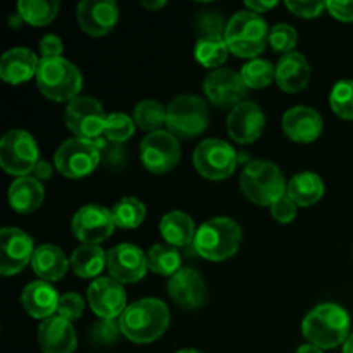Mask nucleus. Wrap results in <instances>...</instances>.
I'll return each instance as SVG.
<instances>
[{
  "instance_id": "nucleus-1",
  "label": "nucleus",
  "mask_w": 353,
  "mask_h": 353,
  "mask_svg": "<svg viewBox=\"0 0 353 353\" xmlns=\"http://www.w3.org/2000/svg\"><path fill=\"white\" fill-rule=\"evenodd\" d=\"M169 309L159 299H141L126 307L119 317L124 336L133 343H152L165 333L169 326Z\"/></svg>"
},
{
  "instance_id": "nucleus-2",
  "label": "nucleus",
  "mask_w": 353,
  "mask_h": 353,
  "mask_svg": "<svg viewBox=\"0 0 353 353\" xmlns=\"http://www.w3.org/2000/svg\"><path fill=\"white\" fill-rule=\"evenodd\" d=\"M350 331V317L347 310L336 303H323L307 314L302 323V333L307 341L327 350L345 343Z\"/></svg>"
},
{
  "instance_id": "nucleus-3",
  "label": "nucleus",
  "mask_w": 353,
  "mask_h": 353,
  "mask_svg": "<svg viewBox=\"0 0 353 353\" xmlns=\"http://www.w3.org/2000/svg\"><path fill=\"white\" fill-rule=\"evenodd\" d=\"M241 243V228L230 217H214L196 230L193 248L200 257L212 262L233 257Z\"/></svg>"
},
{
  "instance_id": "nucleus-4",
  "label": "nucleus",
  "mask_w": 353,
  "mask_h": 353,
  "mask_svg": "<svg viewBox=\"0 0 353 353\" xmlns=\"http://www.w3.org/2000/svg\"><path fill=\"white\" fill-rule=\"evenodd\" d=\"M37 86L48 100L71 102L83 88V76L72 62L65 59H40Z\"/></svg>"
},
{
  "instance_id": "nucleus-5",
  "label": "nucleus",
  "mask_w": 353,
  "mask_h": 353,
  "mask_svg": "<svg viewBox=\"0 0 353 353\" xmlns=\"http://www.w3.org/2000/svg\"><path fill=\"white\" fill-rule=\"evenodd\" d=\"M230 52L243 59H257L265 48V41H269L268 23L262 19L261 14L250 10H240L234 14L226 24L224 33Z\"/></svg>"
},
{
  "instance_id": "nucleus-6",
  "label": "nucleus",
  "mask_w": 353,
  "mask_h": 353,
  "mask_svg": "<svg viewBox=\"0 0 353 353\" xmlns=\"http://www.w3.org/2000/svg\"><path fill=\"white\" fill-rule=\"evenodd\" d=\"M241 192L250 202L271 207L286 195V181L281 169L271 161H252L240 176Z\"/></svg>"
},
{
  "instance_id": "nucleus-7",
  "label": "nucleus",
  "mask_w": 353,
  "mask_h": 353,
  "mask_svg": "<svg viewBox=\"0 0 353 353\" xmlns=\"http://www.w3.org/2000/svg\"><path fill=\"white\" fill-rule=\"evenodd\" d=\"M168 128L176 138H193L209 126V107L196 95H178L168 105Z\"/></svg>"
},
{
  "instance_id": "nucleus-8",
  "label": "nucleus",
  "mask_w": 353,
  "mask_h": 353,
  "mask_svg": "<svg viewBox=\"0 0 353 353\" xmlns=\"http://www.w3.org/2000/svg\"><path fill=\"white\" fill-rule=\"evenodd\" d=\"M40 162L38 145L28 131L10 130L0 140V165L6 172L24 178Z\"/></svg>"
},
{
  "instance_id": "nucleus-9",
  "label": "nucleus",
  "mask_w": 353,
  "mask_h": 353,
  "mask_svg": "<svg viewBox=\"0 0 353 353\" xmlns=\"http://www.w3.org/2000/svg\"><path fill=\"white\" fill-rule=\"evenodd\" d=\"M100 159H102V150L97 141L71 138L57 148L54 165L65 178L79 179L95 171Z\"/></svg>"
},
{
  "instance_id": "nucleus-10",
  "label": "nucleus",
  "mask_w": 353,
  "mask_h": 353,
  "mask_svg": "<svg viewBox=\"0 0 353 353\" xmlns=\"http://www.w3.org/2000/svg\"><path fill=\"white\" fill-rule=\"evenodd\" d=\"M193 165L203 178L221 181L230 178L238 165V155L228 141L209 138L196 145L193 152Z\"/></svg>"
},
{
  "instance_id": "nucleus-11",
  "label": "nucleus",
  "mask_w": 353,
  "mask_h": 353,
  "mask_svg": "<svg viewBox=\"0 0 353 353\" xmlns=\"http://www.w3.org/2000/svg\"><path fill=\"white\" fill-rule=\"evenodd\" d=\"M107 117L102 103L92 97H78L65 107V126L81 140L95 141L100 138L105 131Z\"/></svg>"
},
{
  "instance_id": "nucleus-12",
  "label": "nucleus",
  "mask_w": 353,
  "mask_h": 353,
  "mask_svg": "<svg viewBox=\"0 0 353 353\" xmlns=\"http://www.w3.org/2000/svg\"><path fill=\"white\" fill-rule=\"evenodd\" d=\"M141 162L154 174H162L176 168L181 159L179 140L171 131L159 130L148 133L140 145Z\"/></svg>"
},
{
  "instance_id": "nucleus-13",
  "label": "nucleus",
  "mask_w": 353,
  "mask_h": 353,
  "mask_svg": "<svg viewBox=\"0 0 353 353\" xmlns=\"http://www.w3.org/2000/svg\"><path fill=\"white\" fill-rule=\"evenodd\" d=\"M33 240L19 228H3L0 231V272L14 276L31 264L34 255Z\"/></svg>"
},
{
  "instance_id": "nucleus-14",
  "label": "nucleus",
  "mask_w": 353,
  "mask_h": 353,
  "mask_svg": "<svg viewBox=\"0 0 353 353\" xmlns=\"http://www.w3.org/2000/svg\"><path fill=\"white\" fill-rule=\"evenodd\" d=\"M71 228L83 245H99L114 233L116 223L109 209L90 203L74 214Z\"/></svg>"
},
{
  "instance_id": "nucleus-15",
  "label": "nucleus",
  "mask_w": 353,
  "mask_h": 353,
  "mask_svg": "<svg viewBox=\"0 0 353 353\" xmlns=\"http://www.w3.org/2000/svg\"><path fill=\"white\" fill-rule=\"evenodd\" d=\"M147 254L137 245L121 243L107 252V271L117 283H138L147 274Z\"/></svg>"
},
{
  "instance_id": "nucleus-16",
  "label": "nucleus",
  "mask_w": 353,
  "mask_h": 353,
  "mask_svg": "<svg viewBox=\"0 0 353 353\" xmlns=\"http://www.w3.org/2000/svg\"><path fill=\"white\" fill-rule=\"evenodd\" d=\"M248 86L245 85L241 72L228 68L214 69L203 79V92L207 99L221 107L240 105L247 95Z\"/></svg>"
},
{
  "instance_id": "nucleus-17",
  "label": "nucleus",
  "mask_w": 353,
  "mask_h": 353,
  "mask_svg": "<svg viewBox=\"0 0 353 353\" xmlns=\"http://www.w3.org/2000/svg\"><path fill=\"white\" fill-rule=\"evenodd\" d=\"M88 303L100 319L114 321L126 310V292L112 278H99L90 285Z\"/></svg>"
},
{
  "instance_id": "nucleus-18",
  "label": "nucleus",
  "mask_w": 353,
  "mask_h": 353,
  "mask_svg": "<svg viewBox=\"0 0 353 353\" xmlns=\"http://www.w3.org/2000/svg\"><path fill=\"white\" fill-rule=\"evenodd\" d=\"M79 28L90 37H103L116 26L119 7L114 0H85L76 10Z\"/></svg>"
},
{
  "instance_id": "nucleus-19",
  "label": "nucleus",
  "mask_w": 353,
  "mask_h": 353,
  "mask_svg": "<svg viewBox=\"0 0 353 353\" xmlns=\"http://www.w3.org/2000/svg\"><path fill=\"white\" fill-rule=\"evenodd\" d=\"M265 117L261 107L254 102H241L233 107L228 116V133L238 143H254L261 138Z\"/></svg>"
},
{
  "instance_id": "nucleus-20",
  "label": "nucleus",
  "mask_w": 353,
  "mask_h": 353,
  "mask_svg": "<svg viewBox=\"0 0 353 353\" xmlns=\"http://www.w3.org/2000/svg\"><path fill=\"white\" fill-rule=\"evenodd\" d=\"M168 292L169 296L186 310L200 309L207 300V286L202 276L199 271L190 268L181 269L169 278Z\"/></svg>"
},
{
  "instance_id": "nucleus-21",
  "label": "nucleus",
  "mask_w": 353,
  "mask_h": 353,
  "mask_svg": "<svg viewBox=\"0 0 353 353\" xmlns=\"http://www.w3.org/2000/svg\"><path fill=\"white\" fill-rule=\"evenodd\" d=\"M283 130L296 143H312L323 133V117L312 107H292L283 116Z\"/></svg>"
},
{
  "instance_id": "nucleus-22",
  "label": "nucleus",
  "mask_w": 353,
  "mask_h": 353,
  "mask_svg": "<svg viewBox=\"0 0 353 353\" xmlns=\"http://www.w3.org/2000/svg\"><path fill=\"white\" fill-rule=\"evenodd\" d=\"M38 343L43 353H74L78 347L76 331L69 321L52 316L38 327Z\"/></svg>"
},
{
  "instance_id": "nucleus-23",
  "label": "nucleus",
  "mask_w": 353,
  "mask_h": 353,
  "mask_svg": "<svg viewBox=\"0 0 353 353\" xmlns=\"http://www.w3.org/2000/svg\"><path fill=\"white\" fill-rule=\"evenodd\" d=\"M38 61L37 55L23 47L7 50L0 59V78L9 85H21L34 76L37 78Z\"/></svg>"
},
{
  "instance_id": "nucleus-24",
  "label": "nucleus",
  "mask_w": 353,
  "mask_h": 353,
  "mask_svg": "<svg viewBox=\"0 0 353 353\" xmlns=\"http://www.w3.org/2000/svg\"><path fill=\"white\" fill-rule=\"evenodd\" d=\"M310 65L305 55L300 52H290L279 59L276 65V83L283 92L296 93L309 85Z\"/></svg>"
},
{
  "instance_id": "nucleus-25",
  "label": "nucleus",
  "mask_w": 353,
  "mask_h": 353,
  "mask_svg": "<svg viewBox=\"0 0 353 353\" xmlns=\"http://www.w3.org/2000/svg\"><path fill=\"white\" fill-rule=\"evenodd\" d=\"M61 296L54 290V286L47 281H33L23 290L21 302L24 310L34 319H48L57 312Z\"/></svg>"
},
{
  "instance_id": "nucleus-26",
  "label": "nucleus",
  "mask_w": 353,
  "mask_h": 353,
  "mask_svg": "<svg viewBox=\"0 0 353 353\" xmlns=\"http://www.w3.org/2000/svg\"><path fill=\"white\" fill-rule=\"evenodd\" d=\"M71 262L64 255V252L55 245H40L34 250L33 261H31V268H33L34 274L40 278V281H59L65 276L68 268Z\"/></svg>"
},
{
  "instance_id": "nucleus-27",
  "label": "nucleus",
  "mask_w": 353,
  "mask_h": 353,
  "mask_svg": "<svg viewBox=\"0 0 353 353\" xmlns=\"http://www.w3.org/2000/svg\"><path fill=\"white\" fill-rule=\"evenodd\" d=\"M9 203L16 212L19 214H31L38 210L43 203L45 190L41 186V181L31 176L14 179L12 185L9 186Z\"/></svg>"
},
{
  "instance_id": "nucleus-28",
  "label": "nucleus",
  "mask_w": 353,
  "mask_h": 353,
  "mask_svg": "<svg viewBox=\"0 0 353 353\" xmlns=\"http://www.w3.org/2000/svg\"><path fill=\"white\" fill-rule=\"evenodd\" d=\"M159 230H161L165 243L176 248L188 247L190 243L195 241L196 236L195 223L188 214L181 212V210H172V212L165 214L161 219Z\"/></svg>"
},
{
  "instance_id": "nucleus-29",
  "label": "nucleus",
  "mask_w": 353,
  "mask_h": 353,
  "mask_svg": "<svg viewBox=\"0 0 353 353\" xmlns=\"http://www.w3.org/2000/svg\"><path fill=\"white\" fill-rule=\"evenodd\" d=\"M286 195L299 207H310L319 202L324 195V183L316 172H299L290 179Z\"/></svg>"
},
{
  "instance_id": "nucleus-30",
  "label": "nucleus",
  "mask_w": 353,
  "mask_h": 353,
  "mask_svg": "<svg viewBox=\"0 0 353 353\" xmlns=\"http://www.w3.org/2000/svg\"><path fill=\"white\" fill-rule=\"evenodd\" d=\"M71 268L78 278H97L107 268V254L99 245H81L71 255Z\"/></svg>"
},
{
  "instance_id": "nucleus-31",
  "label": "nucleus",
  "mask_w": 353,
  "mask_h": 353,
  "mask_svg": "<svg viewBox=\"0 0 353 353\" xmlns=\"http://www.w3.org/2000/svg\"><path fill=\"white\" fill-rule=\"evenodd\" d=\"M147 264L148 269L155 274L171 278L176 272L181 271V255L176 247L159 243L147 252Z\"/></svg>"
},
{
  "instance_id": "nucleus-32",
  "label": "nucleus",
  "mask_w": 353,
  "mask_h": 353,
  "mask_svg": "<svg viewBox=\"0 0 353 353\" xmlns=\"http://www.w3.org/2000/svg\"><path fill=\"white\" fill-rule=\"evenodd\" d=\"M230 47L224 37H200L195 47V57L202 65L209 69H219L228 59Z\"/></svg>"
},
{
  "instance_id": "nucleus-33",
  "label": "nucleus",
  "mask_w": 353,
  "mask_h": 353,
  "mask_svg": "<svg viewBox=\"0 0 353 353\" xmlns=\"http://www.w3.org/2000/svg\"><path fill=\"white\" fill-rule=\"evenodd\" d=\"M133 121L140 130L154 133L168 123V109L157 100H141L133 110Z\"/></svg>"
},
{
  "instance_id": "nucleus-34",
  "label": "nucleus",
  "mask_w": 353,
  "mask_h": 353,
  "mask_svg": "<svg viewBox=\"0 0 353 353\" xmlns=\"http://www.w3.org/2000/svg\"><path fill=\"white\" fill-rule=\"evenodd\" d=\"M17 12L24 19V23L31 26H45L52 23L59 12V2L52 0H21L17 3Z\"/></svg>"
},
{
  "instance_id": "nucleus-35",
  "label": "nucleus",
  "mask_w": 353,
  "mask_h": 353,
  "mask_svg": "<svg viewBox=\"0 0 353 353\" xmlns=\"http://www.w3.org/2000/svg\"><path fill=\"white\" fill-rule=\"evenodd\" d=\"M114 217V223L117 228H123V230H134V228L140 226L145 219V209L143 202H140L138 199L133 196H126V199L119 200L116 205L110 209Z\"/></svg>"
},
{
  "instance_id": "nucleus-36",
  "label": "nucleus",
  "mask_w": 353,
  "mask_h": 353,
  "mask_svg": "<svg viewBox=\"0 0 353 353\" xmlns=\"http://www.w3.org/2000/svg\"><path fill=\"white\" fill-rule=\"evenodd\" d=\"M241 78L248 88H265L276 79V68L265 59H252L241 68Z\"/></svg>"
},
{
  "instance_id": "nucleus-37",
  "label": "nucleus",
  "mask_w": 353,
  "mask_h": 353,
  "mask_svg": "<svg viewBox=\"0 0 353 353\" xmlns=\"http://www.w3.org/2000/svg\"><path fill=\"white\" fill-rule=\"evenodd\" d=\"M330 103L336 116L353 121V79H341L334 85Z\"/></svg>"
},
{
  "instance_id": "nucleus-38",
  "label": "nucleus",
  "mask_w": 353,
  "mask_h": 353,
  "mask_svg": "<svg viewBox=\"0 0 353 353\" xmlns=\"http://www.w3.org/2000/svg\"><path fill=\"white\" fill-rule=\"evenodd\" d=\"M134 128H137V124H134L133 117L126 116V114L114 112V114H109V117H107V124H105V131H103V134H105V138L110 141V143L119 145V143H124V141H128L131 137H133Z\"/></svg>"
},
{
  "instance_id": "nucleus-39",
  "label": "nucleus",
  "mask_w": 353,
  "mask_h": 353,
  "mask_svg": "<svg viewBox=\"0 0 353 353\" xmlns=\"http://www.w3.org/2000/svg\"><path fill=\"white\" fill-rule=\"evenodd\" d=\"M296 41H299V34H296L295 28L286 23L276 24L269 31V45H271L272 50L279 52V54L293 52V48L296 47Z\"/></svg>"
},
{
  "instance_id": "nucleus-40",
  "label": "nucleus",
  "mask_w": 353,
  "mask_h": 353,
  "mask_svg": "<svg viewBox=\"0 0 353 353\" xmlns=\"http://www.w3.org/2000/svg\"><path fill=\"white\" fill-rule=\"evenodd\" d=\"M121 333H123V331H121L119 323H116V319L114 321L100 319L99 323L92 326L90 336H92V341L95 345H100V347H109V345L116 343Z\"/></svg>"
},
{
  "instance_id": "nucleus-41",
  "label": "nucleus",
  "mask_w": 353,
  "mask_h": 353,
  "mask_svg": "<svg viewBox=\"0 0 353 353\" xmlns=\"http://www.w3.org/2000/svg\"><path fill=\"white\" fill-rule=\"evenodd\" d=\"M83 310H85V303L78 293H64L59 300L57 316L69 321V323L79 319L83 316Z\"/></svg>"
},
{
  "instance_id": "nucleus-42",
  "label": "nucleus",
  "mask_w": 353,
  "mask_h": 353,
  "mask_svg": "<svg viewBox=\"0 0 353 353\" xmlns=\"http://www.w3.org/2000/svg\"><path fill=\"white\" fill-rule=\"evenodd\" d=\"M199 31L202 37H224L226 24L221 14L205 12L199 17Z\"/></svg>"
},
{
  "instance_id": "nucleus-43",
  "label": "nucleus",
  "mask_w": 353,
  "mask_h": 353,
  "mask_svg": "<svg viewBox=\"0 0 353 353\" xmlns=\"http://www.w3.org/2000/svg\"><path fill=\"white\" fill-rule=\"evenodd\" d=\"M285 6L290 12L299 17H307V19L317 17L326 9V2H310V0H286Z\"/></svg>"
},
{
  "instance_id": "nucleus-44",
  "label": "nucleus",
  "mask_w": 353,
  "mask_h": 353,
  "mask_svg": "<svg viewBox=\"0 0 353 353\" xmlns=\"http://www.w3.org/2000/svg\"><path fill=\"white\" fill-rule=\"evenodd\" d=\"M296 209H299V205H296L288 195H283L281 199L276 200L271 205V216L274 217L278 223L288 224L296 217Z\"/></svg>"
},
{
  "instance_id": "nucleus-45",
  "label": "nucleus",
  "mask_w": 353,
  "mask_h": 353,
  "mask_svg": "<svg viewBox=\"0 0 353 353\" xmlns=\"http://www.w3.org/2000/svg\"><path fill=\"white\" fill-rule=\"evenodd\" d=\"M62 40L57 34H45L40 40L41 59H57L62 54Z\"/></svg>"
},
{
  "instance_id": "nucleus-46",
  "label": "nucleus",
  "mask_w": 353,
  "mask_h": 353,
  "mask_svg": "<svg viewBox=\"0 0 353 353\" xmlns=\"http://www.w3.org/2000/svg\"><path fill=\"white\" fill-rule=\"evenodd\" d=\"M326 9L330 10L336 19L345 21V23H352L353 21V0H348V2L330 0V2H326Z\"/></svg>"
},
{
  "instance_id": "nucleus-47",
  "label": "nucleus",
  "mask_w": 353,
  "mask_h": 353,
  "mask_svg": "<svg viewBox=\"0 0 353 353\" xmlns=\"http://www.w3.org/2000/svg\"><path fill=\"white\" fill-rule=\"evenodd\" d=\"M278 6V2L276 0H272V2H261V0H247L245 2V7H247V10H250V12H255V14H262V12H268V10H271L272 7Z\"/></svg>"
},
{
  "instance_id": "nucleus-48",
  "label": "nucleus",
  "mask_w": 353,
  "mask_h": 353,
  "mask_svg": "<svg viewBox=\"0 0 353 353\" xmlns=\"http://www.w3.org/2000/svg\"><path fill=\"white\" fill-rule=\"evenodd\" d=\"M34 178L38 179V181H47V179L52 178V172H54V165L48 164L47 161H40L37 164V168H34Z\"/></svg>"
},
{
  "instance_id": "nucleus-49",
  "label": "nucleus",
  "mask_w": 353,
  "mask_h": 353,
  "mask_svg": "<svg viewBox=\"0 0 353 353\" xmlns=\"http://www.w3.org/2000/svg\"><path fill=\"white\" fill-rule=\"evenodd\" d=\"M141 6L147 7V9H150V10H159L165 6V0H152V2L150 0H143V2H141Z\"/></svg>"
},
{
  "instance_id": "nucleus-50",
  "label": "nucleus",
  "mask_w": 353,
  "mask_h": 353,
  "mask_svg": "<svg viewBox=\"0 0 353 353\" xmlns=\"http://www.w3.org/2000/svg\"><path fill=\"white\" fill-rule=\"evenodd\" d=\"M296 353H323V348L316 347V345L312 343H307V345H302Z\"/></svg>"
},
{
  "instance_id": "nucleus-51",
  "label": "nucleus",
  "mask_w": 353,
  "mask_h": 353,
  "mask_svg": "<svg viewBox=\"0 0 353 353\" xmlns=\"http://www.w3.org/2000/svg\"><path fill=\"white\" fill-rule=\"evenodd\" d=\"M343 353H353V333L347 338V341H345Z\"/></svg>"
},
{
  "instance_id": "nucleus-52",
  "label": "nucleus",
  "mask_w": 353,
  "mask_h": 353,
  "mask_svg": "<svg viewBox=\"0 0 353 353\" xmlns=\"http://www.w3.org/2000/svg\"><path fill=\"white\" fill-rule=\"evenodd\" d=\"M176 353H202V352L192 350V348H186V350H179V352H176Z\"/></svg>"
}]
</instances>
